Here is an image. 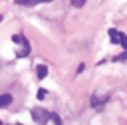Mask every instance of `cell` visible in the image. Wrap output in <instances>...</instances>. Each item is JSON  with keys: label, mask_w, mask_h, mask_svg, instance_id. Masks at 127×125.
I'll use <instances>...</instances> for the list:
<instances>
[{"label": "cell", "mask_w": 127, "mask_h": 125, "mask_svg": "<svg viewBox=\"0 0 127 125\" xmlns=\"http://www.w3.org/2000/svg\"><path fill=\"white\" fill-rule=\"evenodd\" d=\"M50 113H52V111H48V109H44V107H34V109L30 111L32 119H34L36 123H40V125H44V123L50 121Z\"/></svg>", "instance_id": "6da1fadb"}, {"label": "cell", "mask_w": 127, "mask_h": 125, "mask_svg": "<svg viewBox=\"0 0 127 125\" xmlns=\"http://www.w3.org/2000/svg\"><path fill=\"white\" fill-rule=\"evenodd\" d=\"M20 6H36V4H44V2H52V0H14Z\"/></svg>", "instance_id": "7a4b0ae2"}, {"label": "cell", "mask_w": 127, "mask_h": 125, "mask_svg": "<svg viewBox=\"0 0 127 125\" xmlns=\"http://www.w3.org/2000/svg\"><path fill=\"white\" fill-rule=\"evenodd\" d=\"M36 75H38V79H44V77L48 75V65H44V63H40V65L36 67Z\"/></svg>", "instance_id": "3957f363"}, {"label": "cell", "mask_w": 127, "mask_h": 125, "mask_svg": "<svg viewBox=\"0 0 127 125\" xmlns=\"http://www.w3.org/2000/svg\"><path fill=\"white\" fill-rule=\"evenodd\" d=\"M109 40H111L113 44H119V42H121V32H119V30H109Z\"/></svg>", "instance_id": "277c9868"}, {"label": "cell", "mask_w": 127, "mask_h": 125, "mask_svg": "<svg viewBox=\"0 0 127 125\" xmlns=\"http://www.w3.org/2000/svg\"><path fill=\"white\" fill-rule=\"evenodd\" d=\"M12 103V95L10 93H2L0 95V107H8Z\"/></svg>", "instance_id": "5b68a950"}, {"label": "cell", "mask_w": 127, "mask_h": 125, "mask_svg": "<svg viewBox=\"0 0 127 125\" xmlns=\"http://www.w3.org/2000/svg\"><path fill=\"white\" fill-rule=\"evenodd\" d=\"M50 119H52V121H54L56 125H62V119H60V117H58L56 113H50Z\"/></svg>", "instance_id": "8992f818"}, {"label": "cell", "mask_w": 127, "mask_h": 125, "mask_svg": "<svg viewBox=\"0 0 127 125\" xmlns=\"http://www.w3.org/2000/svg\"><path fill=\"white\" fill-rule=\"evenodd\" d=\"M85 2H87V0H71V4H73L75 8H81V6L85 4Z\"/></svg>", "instance_id": "52a82bcc"}, {"label": "cell", "mask_w": 127, "mask_h": 125, "mask_svg": "<svg viewBox=\"0 0 127 125\" xmlns=\"http://www.w3.org/2000/svg\"><path fill=\"white\" fill-rule=\"evenodd\" d=\"M46 95H48L46 89H38V99H46Z\"/></svg>", "instance_id": "ba28073f"}, {"label": "cell", "mask_w": 127, "mask_h": 125, "mask_svg": "<svg viewBox=\"0 0 127 125\" xmlns=\"http://www.w3.org/2000/svg\"><path fill=\"white\" fill-rule=\"evenodd\" d=\"M119 44H121V46L127 50V36H125V34H121V42H119Z\"/></svg>", "instance_id": "9c48e42d"}, {"label": "cell", "mask_w": 127, "mask_h": 125, "mask_svg": "<svg viewBox=\"0 0 127 125\" xmlns=\"http://www.w3.org/2000/svg\"><path fill=\"white\" fill-rule=\"evenodd\" d=\"M117 60H123V62H127V50H125V52H123V54H121Z\"/></svg>", "instance_id": "30bf717a"}, {"label": "cell", "mask_w": 127, "mask_h": 125, "mask_svg": "<svg viewBox=\"0 0 127 125\" xmlns=\"http://www.w3.org/2000/svg\"><path fill=\"white\" fill-rule=\"evenodd\" d=\"M0 22H2V14H0Z\"/></svg>", "instance_id": "8fae6325"}]
</instances>
